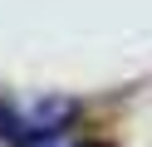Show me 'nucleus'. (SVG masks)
<instances>
[{
    "instance_id": "f257e3e1",
    "label": "nucleus",
    "mask_w": 152,
    "mask_h": 147,
    "mask_svg": "<svg viewBox=\"0 0 152 147\" xmlns=\"http://www.w3.org/2000/svg\"><path fill=\"white\" fill-rule=\"evenodd\" d=\"M79 103L74 98H54V93H39V98H0V137L10 147H30V142H44V137L64 132L74 123Z\"/></svg>"
},
{
    "instance_id": "f03ea898",
    "label": "nucleus",
    "mask_w": 152,
    "mask_h": 147,
    "mask_svg": "<svg viewBox=\"0 0 152 147\" xmlns=\"http://www.w3.org/2000/svg\"><path fill=\"white\" fill-rule=\"evenodd\" d=\"M74 147H103V142H74Z\"/></svg>"
}]
</instances>
